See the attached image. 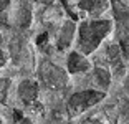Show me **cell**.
<instances>
[{
  "label": "cell",
  "instance_id": "6da1fadb",
  "mask_svg": "<svg viewBox=\"0 0 129 124\" xmlns=\"http://www.w3.org/2000/svg\"><path fill=\"white\" fill-rule=\"evenodd\" d=\"M113 23L111 20H88L78 28V50L83 55H91L98 50L103 40L109 35Z\"/></svg>",
  "mask_w": 129,
  "mask_h": 124
},
{
  "label": "cell",
  "instance_id": "7a4b0ae2",
  "mask_svg": "<svg viewBox=\"0 0 129 124\" xmlns=\"http://www.w3.org/2000/svg\"><path fill=\"white\" fill-rule=\"evenodd\" d=\"M38 78L46 89H63L68 83V75L53 61H42L38 66Z\"/></svg>",
  "mask_w": 129,
  "mask_h": 124
},
{
  "label": "cell",
  "instance_id": "3957f363",
  "mask_svg": "<svg viewBox=\"0 0 129 124\" xmlns=\"http://www.w3.org/2000/svg\"><path fill=\"white\" fill-rule=\"evenodd\" d=\"M104 91L99 89H93V88H88V89L78 91L73 96H70L68 99V113L71 116H76V114H81L84 111H88L89 108L96 106L98 103H101L104 99Z\"/></svg>",
  "mask_w": 129,
  "mask_h": 124
},
{
  "label": "cell",
  "instance_id": "277c9868",
  "mask_svg": "<svg viewBox=\"0 0 129 124\" xmlns=\"http://www.w3.org/2000/svg\"><path fill=\"white\" fill-rule=\"evenodd\" d=\"M66 66L71 75H80V73H86L91 70V61L81 51H71L66 60Z\"/></svg>",
  "mask_w": 129,
  "mask_h": 124
},
{
  "label": "cell",
  "instance_id": "5b68a950",
  "mask_svg": "<svg viewBox=\"0 0 129 124\" xmlns=\"http://www.w3.org/2000/svg\"><path fill=\"white\" fill-rule=\"evenodd\" d=\"M89 81H91V88L93 89H99V91H106L111 84V73L108 68L104 66H96L93 70L91 76H89Z\"/></svg>",
  "mask_w": 129,
  "mask_h": 124
},
{
  "label": "cell",
  "instance_id": "8992f818",
  "mask_svg": "<svg viewBox=\"0 0 129 124\" xmlns=\"http://www.w3.org/2000/svg\"><path fill=\"white\" fill-rule=\"evenodd\" d=\"M75 32H76V25L75 22L71 20H66L61 26L60 33H58V38H56V46L58 50L64 51V50H68L70 45L73 43V38H75Z\"/></svg>",
  "mask_w": 129,
  "mask_h": 124
},
{
  "label": "cell",
  "instance_id": "52a82bcc",
  "mask_svg": "<svg viewBox=\"0 0 129 124\" xmlns=\"http://www.w3.org/2000/svg\"><path fill=\"white\" fill-rule=\"evenodd\" d=\"M38 83L33 81V79H25V81L20 83L18 86V96L25 104H33L37 103L38 98Z\"/></svg>",
  "mask_w": 129,
  "mask_h": 124
},
{
  "label": "cell",
  "instance_id": "ba28073f",
  "mask_svg": "<svg viewBox=\"0 0 129 124\" xmlns=\"http://www.w3.org/2000/svg\"><path fill=\"white\" fill-rule=\"evenodd\" d=\"M111 7L116 22L119 23V30L129 32V7L121 0H111Z\"/></svg>",
  "mask_w": 129,
  "mask_h": 124
},
{
  "label": "cell",
  "instance_id": "9c48e42d",
  "mask_svg": "<svg viewBox=\"0 0 129 124\" xmlns=\"http://www.w3.org/2000/svg\"><path fill=\"white\" fill-rule=\"evenodd\" d=\"M78 8L93 17H99L108 8V0H81L78 2Z\"/></svg>",
  "mask_w": 129,
  "mask_h": 124
},
{
  "label": "cell",
  "instance_id": "30bf717a",
  "mask_svg": "<svg viewBox=\"0 0 129 124\" xmlns=\"http://www.w3.org/2000/svg\"><path fill=\"white\" fill-rule=\"evenodd\" d=\"M13 117H15V124H33L28 117H23L22 113H18V111H15V116Z\"/></svg>",
  "mask_w": 129,
  "mask_h": 124
},
{
  "label": "cell",
  "instance_id": "8fae6325",
  "mask_svg": "<svg viewBox=\"0 0 129 124\" xmlns=\"http://www.w3.org/2000/svg\"><path fill=\"white\" fill-rule=\"evenodd\" d=\"M81 124H101V119L96 117V116H89V117H86V119H83Z\"/></svg>",
  "mask_w": 129,
  "mask_h": 124
},
{
  "label": "cell",
  "instance_id": "7c38bea8",
  "mask_svg": "<svg viewBox=\"0 0 129 124\" xmlns=\"http://www.w3.org/2000/svg\"><path fill=\"white\" fill-rule=\"evenodd\" d=\"M4 65H5V55H4V51L0 50V68L4 66Z\"/></svg>",
  "mask_w": 129,
  "mask_h": 124
},
{
  "label": "cell",
  "instance_id": "4fadbf2b",
  "mask_svg": "<svg viewBox=\"0 0 129 124\" xmlns=\"http://www.w3.org/2000/svg\"><path fill=\"white\" fill-rule=\"evenodd\" d=\"M37 2H40V4H45V5H48V4H51L53 0H37Z\"/></svg>",
  "mask_w": 129,
  "mask_h": 124
},
{
  "label": "cell",
  "instance_id": "5bb4252c",
  "mask_svg": "<svg viewBox=\"0 0 129 124\" xmlns=\"http://www.w3.org/2000/svg\"><path fill=\"white\" fill-rule=\"evenodd\" d=\"M0 41H2V38H0Z\"/></svg>",
  "mask_w": 129,
  "mask_h": 124
},
{
  "label": "cell",
  "instance_id": "9a60e30c",
  "mask_svg": "<svg viewBox=\"0 0 129 124\" xmlns=\"http://www.w3.org/2000/svg\"><path fill=\"white\" fill-rule=\"evenodd\" d=\"M0 124H2V121H0Z\"/></svg>",
  "mask_w": 129,
  "mask_h": 124
}]
</instances>
